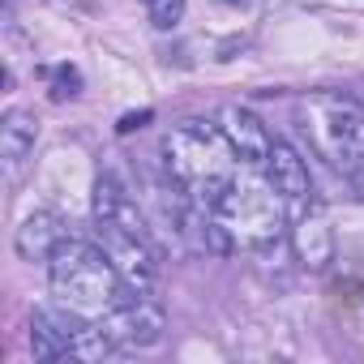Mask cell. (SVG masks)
<instances>
[{"instance_id":"6da1fadb","label":"cell","mask_w":364,"mask_h":364,"mask_svg":"<svg viewBox=\"0 0 364 364\" xmlns=\"http://www.w3.org/2000/svg\"><path fill=\"white\" fill-rule=\"evenodd\" d=\"M283 219L287 202L270 185V176L262 180L249 163H240L228 180H219L206 198L193 202V228H202V240L215 253H262L283 236Z\"/></svg>"},{"instance_id":"7a4b0ae2","label":"cell","mask_w":364,"mask_h":364,"mask_svg":"<svg viewBox=\"0 0 364 364\" xmlns=\"http://www.w3.org/2000/svg\"><path fill=\"white\" fill-rule=\"evenodd\" d=\"M48 274L56 304L86 321H103L137 296L120 266L112 262V253L90 240H60L56 253L48 257Z\"/></svg>"},{"instance_id":"3957f363","label":"cell","mask_w":364,"mask_h":364,"mask_svg":"<svg viewBox=\"0 0 364 364\" xmlns=\"http://www.w3.org/2000/svg\"><path fill=\"white\" fill-rule=\"evenodd\" d=\"M296 116L309 146L355 189V198H364V107L351 95L317 90L300 99Z\"/></svg>"},{"instance_id":"277c9868","label":"cell","mask_w":364,"mask_h":364,"mask_svg":"<svg viewBox=\"0 0 364 364\" xmlns=\"http://www.w3.org/2000/svg\"><path fill=\"white\" fill-rule=\"evenodd\" d=\"M163 163H167L171 180L180 185V193L189 202H198L219 185V180H228L240 167V154L228 146L219 124L185 120L163 137Z\"/></svg>"},{"instance_id":"5b68a950","label":"cell","mask_w":364,"mask_h":364,"mask_svg":"<svg viewBox=\"0 0 364 364\" xmlns=\"http://www.w3.org/2000/svg\"><path fill=\"white\" fill-rule=\"evenodd\" d=\"M99 326L107 330V338H112L116 347H150V343H159V334H163V309H159L154 296L137 291L129 304H120V309H116L112 317H103Z\"/></svg>"},{"instance_id":"8992f818","label":"cell","mask_w":364,"mask_h":364,"mask_svg":"<svg viewBox=\"0 0 364 364\" xmlns=\"http://www.w3.org/2000/svg\"><path fill=\"white\" fill-rule=\"evenodd\" d=\"M266 176H270V185L279 189V198L287 202V210H304L313 202V180H309V167L304 159L287 146V141H274L270 146V159H266Z\"/></svg>"},{"instance_id":"52a82bcc","label":"cell","mask_w":364,"mask_h":364,"mask_svg":"<svg viewBox=\"0 0 364 364\" xmlns=\"http://www.w3.org/2000/svg\"><path fill=\"white\" fill-rule=\"evenodd\" d=\"M219 133H223L228 146L240 154V163H249V167H266L274 141H270L266 124H262L253 112H245V107H223V112H219Z\"/></svg>"},{"instance_id":"ba28073f","label":"cell","mask_w":364,"mask_h":364,"mask_svg":"<svg viewBox=\"0 0 364 364\" xmlns=\"http://www.w3.org/2000/svg\"><path fill=\"white\" fill-rule=\"evenodd\" d=\"M291 240H296V253H300V262L304 266H326L330 262V249H334V240H330V223H326V210H321V202L313 198L304 210H296L291 215Z\"/></svg>"},{"instance_id":"9c48e42d","label":"cell","mask_w":364,"mask_h":364,"mask_svg":"<svg viewBox=\"0 0 364 364\" xmlns=\"http://www.w3.org/2000/svg\"><path fill=\"white\" fill-rule=\"evenodd\" d=\"M35 116L31 112H9L5 116V124H0V159H5V171L9 176H18L22 171V163L31 159V150H35Z\"/></svg>"},{"instance_id":"30bf717a","label":"cell","mask_w":364,"mask_h":364,"mask_svg":"<svg viewBox=\"0 0 364 364\" xmlns=\"http://www.w3.org/2000/svg\"><path fill=\"white\" fill-rule=\"evenodd\" d=\"M60 240H65V236L56 232V219H52V215H31V219L18 228V253H22L26 262H35V257H52Z\"/></svg>"},{"instance_id":"8fae6325","label":"cell","mask_w":364,"mask_h":364,"mask_svg":"<svg viewBox=\"0 0 364 364\" xmlns=\"http://www.w3.org/2000/svg\"><path fill=\"white\" fill-rule=\"evenodd\" d=\"M146 14L159 31H171L180 18H185V0H146Z\"/></svg>"},{"instance_id":"7c38bea8","label":"cell","mask_w":364,"mask_h":364,"mask_svg":"<svg viewBox=\"0 0 364 364\" xmlns=\"http://www.w3.org/2000/svg\"><path fill=\"white\" fill-rule=\"evenodd\" d=\"M52 86H56V90H52L56 99H73V95L82 90V77H77L73 65H60V69H52Z\"/></svg>"},{"instance_id":"4fadbf2b","label":"cell","mask_w":364,"mask_h":364,"mask_svg":"<svg viewBox=\"0 0 364 364\" xmlns=\"http://www.w3.org/2000/svg\"><path fill=\"white\" fill-rule=\"evenodd\" d=\"M146 120H150V112H137V116H124V120H120V133H133V129H141Z\"/></svg>"},{"instance_id":"5bb4252c","label":"cell","mask_w":364,"mask_h":364,"mask_svg":"<svg viewBox=\"0 0 364 364\" xmlns=\"http://www.w3.org/2000/svg\"><path fill=\"white\" fill-rule=\"evenodd\" d=\"M228 5H240V0H228Z\"/></svg>"}]
</instances>
